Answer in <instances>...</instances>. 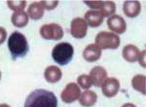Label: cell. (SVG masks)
Returning <instances> with one entry per match:
<instances>
[{
    "mask_svg": "<svg viewBox=\"0 0 146 107\" xmlns=\"http://www.w3.org/2000/svg\"><path fill=\"white\" fill-rule=\"evenodd\" d=\"M23 107H58V99L54 92L38 89L28 94Z\"/></svg>",
    "mask_w": 146,
    "mask_h": 107,
    "instance_id": "obj_1",
    "label": "cell"
},
{
    "mask_svg": "<svg viewBox=\"0 0 146 107\" xmlns=\"http://www.w3.org/2000/svg\"><path fill=\"white\" fill-rule=\"evenodd\" d=\"M8 49L13 59L23 58L29 51L27 40L23 33L15 31L10 35L8 39Z\"/></svg>",
    "mask_w": 146,
    "mask_h": 107,
    "instance_id": "obj_2",
    "label": "cell"
},
{
    "mask_svg": "<svg viewBox=\"0 0 146 107\" xmlns=\"http://www.w3.org/2000/svg\"><path fill=\"white\" fill-rule=\"evenodd\" d=\"M74 54V49L72 45L67 42H62L56 44L52 50V58L60 65H66L70 62Z\"/></svg>",
    "mask_w": 146,
    "mask_h": 107,
    "instance_id": "obj_3",
    "label": "cell"
},
{
    "mask_svg": "<svg viewBox=\"0 0 146 107\" xmlns=\"http://www.w3.org/2000/svg\"><path fill=\"white\" fill-rule=\"evenodd\" d=\"M120 37L113 32L101 31L96 37V45L100 50H115L120 46Z\"/></svg>",
    "mask_w": 146,
    "mask_h": 107,
    "instance_id": "obj_4",
    "label": "cell"
},
{
    "mask_svg": "<svg viewBox=\"0 0 146 107\" xmlns=\"http://www.w3.org/2000/svg\"><path fill=\"white\" fill-rule=\"evenodd\" d=\"M40 35L46 40H60L63 36V29L58 23H48L40 28Z\"/></svg>",
    "mask_w": 146,
    "mask_h": 107,
    "instance_id": "obj_5",
    "label": "cell"
},
{
    "mask_svg": "<svg viewBox=\"0 0 146 107\" xmlns=\"http://www.w3.org/2000/svg\"><path fill=\"white\" fill-rule=\"evenodd\" d=\"M80 96H81V90L79 86L75 83H69L60 94V98L65 103H72L78 100Z\"/></svg>",
    "mask_w": 146,
    "mask_h": 107,
    "instance_id": "obj_6",
    "label": "cell"
},
{
    "mask_svg": "<svg viewBox=\"0 0 146 107\" xmlns=\"http://www.w3.org/2000/svg\"><path fill=\"white\" fill-rule=\"evenodd\" d=\"M70 33L74 38L82 39L86 37L88 33V25L82 18H75L73 19L70 25Z\"/></svg>",
    "mask_w": 146,
    "mask_h": 107,
    "instance_id": "obj_7",
    "label": "cell"
},
{
    "mask_svg": "<svg viewBox=\"0 0 146 107\" xmlns=\"http://www.w3.org/2000/svg\"><path fill=\"white\" fill-rule=\"evenodd\" d=\"M107 27L115 34H123L127 30V23L121 16L113 15L108 18Z\"/></svg>",
    "mask_w": 146,
    "mask_h": 107,
    "instance_id": "obj_8",
    "label": "cell"
},
{
    "mask_svg": "<svg viewBox=\"0 0 146 107\" xmlns=\"http://www.w3.org/2000/svg\"><path fill=\"white\" fill-rule=\"evenodd\" d=\"M102 94L106 97L115 96L120 91V82L116 78H106L101 86Z\"/></svg>",
    "mask_w": 146,
    "mask_h": 107,
    "instance_id": "obj_9",
    "label": "cell"
},
{
    "mask_svg": "<svg viewBox=\"0 0 146 107\" xmlns=\"http://www.w3.org/2000/svg\"><path fill=\"white\" fill-rule=\"evenodd\" d=\"M92 83L94 86L100 88L102 86L104 83V81L107 78V71L105 70V68H103L102 66H95L91 71L90 75Z\"/></svg>",
    "mask_w": 146,
    "mask_h": 107,
    "instance_id": "obj_10",
    "label": "cell"
},
{
    "mask_svg": "<svg viewBox=\"0 0 146 107\" xmlns=\"http://www.w3.org/2000/svg\"><path fill=\"white\" fill-rule=\"evenodd\" d=\"M84 20L87 23V25H90L91 27H98L102 25L103 17L101 16L100 11L89 10L85 14Z\"/></svg>",
    "mask_w": 146,
    "mask_h": 107,
    "instance_id": "obj_11",
    "label": "cell"
},
{
    "mask_svg": "<svg viewBox=\"0 0 146 107\" xmlns=\"http://www.w3.org/2000/svg\"><path fill=\"white\" fill-rule=\"evenodd\" d=\"M101 50L96 44H90L84 49L83 58L88 62H94L100 58Z\"/></svg>",
    "mask_w": 146,
    "mask_h": 107,
    "instance_id": "obj_12",
    "label": "cell"
},
{
    "mask_svg": "<svg viewBox=\"0 0 146 107\" xmlns=\"http://www.w3.org/2000/svg\"><path fill=\"white\" fill-rule=\"evenodd\" d=\"M62 72L60 68L55 65H50L46 68L44 71V78L50 84H55L62 79Z\"/></svg>",
    "mask_w": 146,
    "mask_h": 107,
    "instance_id": "obj_13",
    "label": "cell"
},
{
    "mask_svg": "<svg viewBox=\"0 0 146 107\" xmlns=\"http://www.w3.org/2000/svg\"><path fill=\"white\" fill-rule=\"evenodd\" d=\"M122 56L128 62H135L138 60V58L140 56V51L135 45H127L123 48L122 51Z\"/></svg>",
    "mask_w": 146,
    "mask_h": 107,
    "instance_id": "obj_14",
    "label": "cell"
},
{
    "mask_svg": "<svg viewBox=\"0 0 146 107\" xmlns=\"http://www.w3.org/2000/svg\"><path fill=\"white\" fill-rule=\"evenodd\" d=\"M123 11L125 15L129 18H135L140 14L141 4L138 1H126L123 5Z\"/></svg>",
    "mask_w": 146,
    "mask_h": 107,
    "instance_id": "obj_15",
    "label": "cell"
},
{
    "mask_svg": "<svg viewBox=\"0 0 146 107\" xmlns=\"http://www.w3.org/2000/svg\"><path fill=\"white\" fill-rule=\"evenodd\" d=\"M44 11H45V9L41 4V2H33L28 6L27 13L28 18H30L33 21H38L44 16Z\"/></svg>",
    "mask_w": 146,
    "mask_h": 107,
    "instance_id": "obj_16",
    "label": "cell"
},
{
    "mask_svg": "<svg viewBox=\"0 0 146 107\" xmlns=\"http://www.w3.org/2000/svg\"><path fill=\"white\" fill-rule=\"evenodd\" d=\"M98 100V94L91 90H86L81 94L79 97V102L84 107H92L96 104Z\"/></svg>",
    "mask_w": 146,
    "mask_h": 107,
    "instance_id": "obj_17",
    "label": "cell"
},
{
    "mask_svg": "<svg viewBox=\"0 0 146 107\" xmlns=\"http://www.w3.org/2000/svg\"><path fill=\"white\" fill-rule=\"evenodd\" d=\"M28 20H29L28 15L25 11L14 13L11 17V21H12V23H13V25L19 28L25 27L28 23Z\"/></svg>",
    "mask_w": 146,
    "mask_h": 107,
    "instance_id": "obj_18",
    "label": "cell"
},
{
    "mask_svg": "<svg viewBox=\"0 0 146 107\" xmlns=\"http://www.w3.org/2000/svg\"><path fill=\"white\" fill-rule=\"evenodd\" d=\"M146 78L144 75H135L131 79V86L135 91L141 92L142 94H146Z\"/></svg>",
    "mask_w": 146,
    "mask_h": 107,
    "instance_id": "obj_19",
    "label": "cell"
},
{
    "mask_svg": "<svg viewBox=\"0 0 146 107\" xmlns=\"http://www.w3.org/2000/svg\"><path fill=\"white\" fill-rule=\"evenodd\" d=\"M116 11V5L113 1H103L100 8V13L101 16L104 17H111L115 14Z\"/></svg>",
    "mask_w": 146,
    "mask_h": 107,
    "instance_id": "obj_20",
    "label": "cell"
},
{
    "mask_svg": "<svg viewBox=\"0 0 146 107\" xmlns=\"http://www.w3.org/2000/svg\"><path fill=\"white\" fill-rule=\"evenodd\" d=\"M7 5L12 11H14V13H18V12L25 11V8L27 6V1H23V0L12 1V0H9V1H7Z\"/></svg>",
    "mask_w": 146,
    "mask_h": 107,
    "instance_id": "obj_21",
    "label": "cell"
},
{
    "mask_svg": "<svg viewBox=\"0 0 146 107\" xmlns=\"http://www.w3.org/2000/svg\"><path fill=\"white\" fill-rule=\"evenodd\" d=\"M77 85H78L80 88H82V89H84L85 91H86V90H89L92 86H93V83H92L90 76L82 74L77 78Z\"/></svg>",
    "mask_w": 146,
    "mask_h": 107,
    "instance_id": "obj_22",
    "label": "cell"
},
{
    "mask_svg": "<svg viewBox=\"0 0 146 107\" xmlns=\"http://www.w3.org/2000/svg\"><path fill=\"white\" fill-rule=\"evenodd\" d=\"M41 4L43 5L44 9L45 10H48V11H51V10H54L56 6L58 5V0H47V1H40Z\"/></svg>",
    "mask_w": 146,
    "mask_h": 107,
    "instance_id": "obj_23",
    "label": "cell"
},
{
    "mask_svg": "<svg viewBox=\"0 0 146 107\" xmlns=\"http://www.w3.org/2000/svg\"><path fill=\"white\" fill-rule=\"evenodd\" d=\"M103 1H84V3L86 5H88L90 8H92V10H96V9H100L101 4Z\"/></svg>",
    "mask_w": 146,
    "mask_h": 107,
    "instance_id": "obj_24",
    "label": "cell"
},
{
    "mask_svg": "<svg viewBox=\"0 0 146 107\" xmlns=\"http://www.w3.org/2000/svg\"><path fill=\"white\" fill-rule=\"evenodd\" d=\"M7 38V31L4 27H0V45L5 42Z\"/></svg>",
    "mask_w": 146,
    "mask_h": 107,
    "instance_id": "obj_25",
    "label": "cell"
},
{
    "mask_svg": "<svg viewBox=\"0 0 146 107\" xmlns=\"http://www.w3.org/2000/svg\"><path fill=\"white\" fill-rule=\"evenodd\" d=\"M138 61H139V64L142 67H145V51L140 52V56L138 58Z\"/></svg>",
    "mask_w": 146,
    "mask_h": 107,
    "instance_id": "obj_26",
    "label": "cell"
},
{
    "mask_svg": "<svg viewBox=\"0 0 146 107\" xmlns=\"http://www.w3.org/2000/svg\"><path fill=\"white\" fill-rule=\"evenodd\" d=\"M122 107H136V106L133 103H125Z\"/></svg>",
    "mask_w": 146,
    "mask_h": 107,
    "instance_id": "obj_27",
    "label": "cell"
},
{
    "mask_svg": "<svg viewBox=\"0 0 146 107\" xmlns=\"http://www.w3.org/2000/svg\"><path fill=\"white\" fill-rule=\"evenodd\" d=\"M0 107H10V105H8V104H6V103H2V104H0Z\"/></svg>",
    "mask_w": 146,
    "mask_h": 107,
    "instance_id": "obj_28",
    "label": "cell"
},
{
    "mask_svg": "<svg viewBox=\"0 0 146 107\" xmlns=\"http://www.w3.org/2000/svg\"><path fill=\"white\" fill-rule=\"evenodd\" d=\"M0 79H1V71H0Z\"/></svg>",
    "mask_w": 146,
    "mask_h": 107,
    "instance_id": "obj_29",
    "label": "cell"
}]
</instances>
